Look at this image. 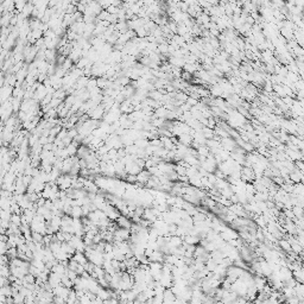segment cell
Instances as JSON below:
<instances>
[{
  "label": "cell",
  "mask_w": 304,
  "mask_h": 304,
  "mask_svg": "<svg viewBox=\"0 0 304 304\" xmlns=\"http://www.w3.org/2000/svg\"><path fill=\"white\" fill-rule=\"evenodd\" d=\"M117 220L119 222V226L122 227V228H129V227H131V223H129L127 221V219H125V218H118Z\"/></svg>",
  "instance_id": "obj_1"
}]
</instances>
